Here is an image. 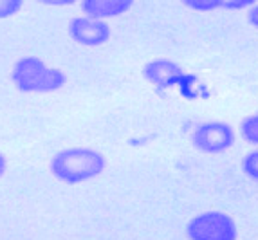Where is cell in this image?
Returning <instances> with one entry per match:
<instances>
[{
	"instance_id": "obj_1",
	"label": "cell",
	"mask_w": 258,
	"mask_h": 240,
	"mask_svg": "<svg viewBox=\"0 0 258 240\" xmlns=\"http://www.w3.org/2000/svg\"><path fill=\"white\" fill-rule=\"evenodd\" d=\"M107 168V157L98 150L85 146H73L54 154L51 159L52 175L65 185H80L96 179Z\"/></svg>"
},
{
	"instance_id": "obj_2",
	"label": "cell",
	"mask_w": 258,
	"mask_h": 240,
	"mask_svg": "<svg viewBox=\"0 0 258 240\" xmlns=\"http://www.w3.org/2000/svg\"><path fill=\"white\" fill-rule=\"evenodd\" d=\"M11 80L20 92L27 94H45L60 90L67 82L63 71L49 67L36 56H24L15 62L11 69Z\"/></svg>"
},
{
	"instance_id": "obj_3",
	"label": "cell",
	"mask_w": 258,
	"mask_h": 240,
	"mask_svg": "<svg viewBox=\"0 0 258 240\" xmlns=\"http://www.w3.org/2000/svg\"><path fill=\"white\" fill-rule=\"evenodd\" d=\"M186 236L189 240H237V224L228 213L206 211L189 220L186 226Z\"/></svg>"
},
{
	"instance_id": "obj_4",
	"label": "cell",
	"mask_w": 258,
	"mask_h": 240,
	"mask_svg": "<svg viewBox=\"0 0 258 240\" xmlns=\"http://www.w3.org/2000/svg\"><path fill=\"white\" fill-rule=\"evenodd\" d=\"M191 143L203 154H222L235 145V130L226 121H206L194 130Z\"/></svg>"
},
{
	"instance_id": "obj_5",
	"label": "cell",
	"mask_w": 258,
	"mask_h": 240,
	"mask_svg": "<svg viewBox=\"0 0 258 240\" xmlns=\"http://www.w3.org/2000/svg\"><path fill=\"white\" fill-rule=\"evenodd\" d=\"M69 36L80 45L98 47L110 38V27L105 20L92 17H74L69 22Z\"/></svg>"
},
{
	"instance_id": "obj_6",
	"label": "cell",
	"mask_w": 258,
	"mask_h": 240,
	"mask_svg": "<svg viewBox=\"0 0 258 240\" xmlns=\"http://www.w3.org/2000/svg\"><path fill=\"white\" fill-rule=\"evenodd\" d=\"M143 76L152 85L161 87V89H170L186 80V74L175 62L166 60V58H157V60L148 62L143 67Z\"/></svg>"
},
{
	"instance_id": "obj_7",
	"label": "cell",
	"mask_w": 258,
	"mask_h": 240,
	"mask_svg": "<svg viewBox=\"0 0 258 240\" xmlns=\"http://www.w3.org/2000/svg\"><path fill=\"white\" fill-rule=\"evenodd\" d=\"M132 4L134 0H82V9L87 17L105 20L125 15Z\"/></svg>"
},
{
	"instance_id": "obj_8",
	"label": "cell",
	"mask_w": 258,
	"mask_h": 240,
	"mask_svg": "<svg viewBox=\"0 0 258 240\" xmlns=\"http://www.w3.org/2000/svg\"><path fill=\"white\" fill-rule=\"evenodd\" d=\"M240 134L245 141L251 145H258V112L253 116H247L240 123Z\"/></svg>"
},
{
	"instance_id": "obj_9",
	"label": "cell",
	"mask_w": 258,
	"mask_h": 240,
	"mask_svg": "<svg viewBox=\"0 0 258 240\" xmlns=\"http://www.w3.org/2000/svg\"><path fill=\"white\" fill-rule=\"evenodd\" d=\"M242 170L251 181L258 183V150H253L242 159Z\"/></svg>"
},
{
	"instance_id": "obj_10",
	"label": "cell",
	"mask_w": 258,
	"mask_h": 240,
	"mask_svg": "<svg viewBox=\"0 0 258 240\" xmlns=\"http://www.w3.org/2000/svg\"><path fill=\"white\" fill-rule=\"evenodd\" d=\"M182 4L195 11H215L222 8V0H182Z\"/></svg>"
},
{
	"instance_id": "obj_11",
	"label": "cell",
	"mask_w": 258,
	"mask_h": 240,
	"mask_svg": "<svg viewBox=\"0 0 258 240\" xmlns=\"http://www.w3.org/2000/svg\"><path fill=\"white\" fill-rule=\"evenodd\" d=\"M24 6V0H0V20L11 18L18 13Z\"/></svg>"
},
{
	"instance_id": "obj_12",
	"label": "cell",
	"mask_w": 258,
	"mask_h": 240,
	"mask_svg": "<svg viewBox=\"0 0 258 240\" xmlns=\"http://www.w3.org/2000/svg\"><path fill=\"white\" fill-rule=\"evenodd\" d=\"M256 4V0H222V8L226 9H245Z\"/></svg>"
},
{
	"instance_id": "obj_13",
	"label": "cell",
	"mask_w": 258,
	"mask_h": 240,
	"mask_svg": "<svg viewBox=\"0 0 258 240\" xmlns=\"http://www.w3.org/2000/svg\"><path fill=\"white\" fill-rule=\"evenodd\" d=\"M43 6H52V8H65V6H73L76 0H36Z\"/></svg>"
},
{
	"instance_id": "obj_14",
	"label": "cell",
	"mask_w": 258,
	"mask_h": 240,
	"mask_svg": "<svg viewBox=\"0 0 258 240\" xmlns=\"http://www.w3.org/2000/svg\"><path fill=\"white\" fill-rule=\"evenodd\" d=\"M247 20L253 27L258 29V4H254L253 8L249 9V13H247Z\"/></svg>"
},
{
	"instance_id": "obj_15",
	"label": "cell",
	"mask_w": 258,
	"mask_h": 240,
	"mask_svg": "<svg viewBox=\"0 0 258 240\" xmlns=\"http://www.w3.org/2000/svg\"><path fill=\"white\" fill-rule=\"evenodd\" d=\"M6 170H8V161H6L4 154H2V152H0V179H2V177H4Z\"/></svg>"
}]
</instances>
